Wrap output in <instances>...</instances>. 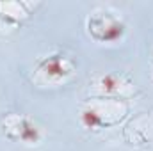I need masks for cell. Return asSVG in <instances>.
<instances>
[{
  "mask_svg": "<svg viewBox=\"0 0 153 151\" xmlns=\"http://www.w3.org/2000/svg\"><path fill=\"white\" fill-rule=\"evenodd\" d=\"M38 73L46 82L52 84H59L68 80L73 75V64L70 62V59L62 53H52L45 59H41L38 64Z\"/></svg>",
  "mask_w": 153,
  "mask_h": 151,
  "instance_id": "cell-2",
  "label": "cell"
},
{
  "mask_svg": "<svg viewBox=\"0 0 153 151\" xmlns=\"http://www.w3.org/2000/svg\"><path fill=\"white\" fill-rule=\"evenodd\" d=\"M87 32L98 43H114L125 36L126 25L112 11H94L87 18Z\"/></svg>",
  "mask_w": 153,
  "mask_h": 151,
  "instance_id": "cell-1",
  "label": "cell"
},
{
  "mask_svg": "<svg viewBox=\"0 0 153 151\" xmlns=\"http://www.w3.org/2000/svg\"><path fill=\"white\" fill-rule=\"evenodd\" d=\"M27 14V4L23 2H0V21L4 20L5 27H16Z\"/></svg>",
  "mask_w": 153,
  "mask_h": 151,
  "instance_id": "cell-4",
  "label": "cell"
},
{
  "mask_svg": "<svg viewBox=\"0 0 153 151\" xmlns=\"http://www.w3.org/2000/svg\"><path fill=\"white\" fill-rule=\"evenodd\" d=\"M4 130L11 139L22 141L25 144H38L41 141V130L25 115H9L4 121Z\"/></svg>",
  "mask_w": 153,
  "mask_h": 151,
  "instance_id": "cell-3",
  "label": "cell"
},
{
  "mask_svg": "<svg viewBox=\"0 0 153 151\" xmlns=\"http://www.w3.org/2000/svg\"><path fill=\"white\" fill-rule=\"evenodd\" d=\"M80 124L87 130H100V128H107L111 126V123L103 117V110L96 105H87L85 109H82L80 112Z\"/></svg>",
  "mask_w": 153,
  "mask_h": 151,
  "instance_id": "cell-5",
  "label": "cell"
},
{
  "mask_svg": "<svg viewBox=\"0 0 153 151\" xmlns=\"http://www.w3.org/2000/svg\"><path fill=\"white\" fill-rule=\"evenodd\" d=\"M125 85H126V82H125L119 75H116V73H107V75L100 76L96 87L100 89V93H103V94H107V96H112V94H119V93L125 89Z\"/></svg>",
  "mask_w": 153,
  "mask_h": 151,
  "instance_id": "cell-6",
  "label": "cell"
}]
</instances>
